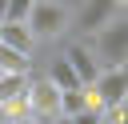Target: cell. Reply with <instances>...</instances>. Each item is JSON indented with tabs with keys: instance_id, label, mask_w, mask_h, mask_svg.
<instances>
[{
	"instance_id": "obj_1",
	"label": "cell",
	"mask_w": 128,
	"mask_h": 124,
	"mask_svg": "<svg viewBox=\"0 0 128 124\" xmlns=\"http://www.w3.org/2000/svg\"><path fill=\"white\" fill-rule=\"evenodd\" d=\"M92 52L100 60V68H112V64H128V20L112 16L104 28L92 32Z\"/></svg>"
},
{
	"instance_id": "obj_2",
	"label": "cell",
	"mask_w": 128,
	"mask_h": 124,
	"mask_svg": "<svg viewBox=\"0 0 128 124\" xmlns=\"http://www.w3.org/2000/svg\"><path fill=\"white\" fill-rule=\"evenodd\" d=\"M124 92H128V64H112V68H100L96 80L88 84V96L96 108L112 112V108H124Z\"/></svg>"
},
{
	"instance_id": "obj_3",
	"label": "cell",
	"mask_w": 128,
	"mask_h": 124,
	"mask_svg": "<svg viewBox=\"0 0 128 124\" xmlns=\"http://www.w3.org/2000/svg\"><path fill=\"white\" fill-rule=\"evenodd\" d=\"M68 24H72V16H68L64 0H36L32 12H28V28H32L36 40H56Z\"/></svg>"
},
{
	"instance_id": "obj_4",
	"label": "cell",
	"mask_w": 128,
	"mask_h": 124,
	"mask_svg": "<svg viewBox=\"0 0 128 124\" xmlns=\"http://www.w3.org/2000/svg\"><path fill=\"white\" fill-rule=\"evenodd\" d=\"M28 116H36L40 124L60 116V88L48 76H28Z\"/></svg>"
},
{
	"instance_id": "obj_5",
	"label": "cell",
	"mask_w": 128,
	"mask_h": 124,
	"mask_svg": "<svg viewBox=\"0 0 128 124\" xmlns=\"http://www.w3.org/2000/svg\"><path fill=\"white\" fill-rule=\"evenodd\" d=\"M116 0H84V8L76 12V28L84 32V36H92L96 28H104L112 16H116Z\"/></svg>"
},
{
	"instance_id": "obj_6",
	"label": "cell",
	"mask_w": 128,
	"mask_h": 124,
	"mask_svg": "<svg viewBox=\"0 0 128 124\" xmlns=\"http://www.w3.org/2000/svg\"><path fill=\"white\" fill-rule=\"evenodd\" d=\"M64 56H68V64L76 68L80 84H92V80H96L100 60H96V52H92V44H88V40H72V44L64 48Z\"/></svg>"
},
{
	"instance_id": "obj_7",
	"label": "cell",
	"mask_w": 128,
	"mask_h": 124,
	"mask_svg": "<svg viewBox=\"0 0 128 124\" xmlns=\"http://www.w3.org/2000/svg\"><path fill=\"white\" fill-rule=\"evenodd\" d=\"M0 44H12L20 52H32L36 48V36H32L28 20H0Z\"/></svg>"
},
{
	"instance_id": "obj_8",
	"label": "cell",
	"mask_w": 128,
	"mask_h": 124,
	"mask_svg": "<svg viewBox=\"0 0 128 124\" xmlns=\"http://www.w3.org/2000/svg\"><path fill=\"white\" fill-rule=\"evenodd\" d=\"M44 76H48V80H52L60 92H68V88H80V76H76V68L68 64V56H64V52H60V56L48 64V72H44Z\"/></svg>"
},
{
	"instance_id": "obj_9",
	"label": "cell",
	"mask_w": 128,
	"mask_h": 124,
	"mask_svg": "<svg viewBox=\"0 0 128 124\" xmlns=\"http://www.w3.org/2000/svg\"><path fill=\"white\" fill-rule=\"evenodd\" d=\"M0 72H32V52H20L12 44H0Z\"/></svg>"
},
{
	"instance_id": "obj_10",
	"label": "cell",
	"mask_w": 128,
	"mask_h": 124,
	"mask_svg": "<svg viewBox=\"0 0 128 124\" xmlns=\"http://www.w3.org/2000/svg\"><path fill=\"white\" fill-rule=\"evenodd\" d=\"M32 4H36V0H8V12H4V20H28Z\"/></svg>"
},
{
	"instance_id": "obj_11",
	"label": "cell",
	"mask_w": 128,
	"mask_h": 124,
	"mask_svg": "<svg viewBox=\"0 0 128 124\" xmlns=\"http://www.w3.org/2000/svg\"><path fill=\"white\" fill-rule=\"evenodd\" d=\"M8 124H40V120H36V116H12Z\"/></svg>"
},
{
	"instance_id": "obj_12",
	"label": "cell",
	"mask_w": 128,
	"mask_h": 124,
	"mask_svg": "<svg viewBox=\"0 0 128 124\" xmlns=\"http://www.w3.org/2000/svg\"><path fill=\"white\" fill-rule=\"evenodd\" d=\"M48 124H76V120H72L68 112H60V116H56V120H48Z\"/></svg>"
},
{
	"instance_id": "obj_13",
	"label": "cell",
	"mask_w": 128,
	"mask_h": 124,
	"mask_svg": "<svg viewBox=\"0 0 128 124\" xmlns=\"http://www.w3.org/2000/svg\"><path fill=\"white\" fill-rule=\"evenodd\" d=\"M4 12H8V0H0V20H4Z\"/></svg>"
},
{
	"instance_id": "obj_14",
	"label": "cell",
	"mask_w": 128,
	"mask_h": 124,
	"mask_svg": "<svg viewBox=\"0 0 128 124\" xmlns=\"http://www.w3.org/2000/svg\"><path fill=\"white\" fill-rule=\"evenodd\" d=\"M120 112H124V120H128V104H124V108H120Z\"/></svg>"
},
{
	"instance_id": "obj_15",
	"label": "cell",
	"mask_w": 128,
	"mask_h": 124,
	"mask_svg": "<svg viewBox=\"0 0 128 124\" xmlns=\"http://www.w3.org/2000/svg\"><path fill=\"white\" fill-rule=\"evenodd\" d=\"M116 4H120V8H124V4H128V0H116Z\"/></svg>"
},
{
	"instance_id": "obj_16",
	"label": "cell",
	"mask_w": 128,
	"mask_h": 124,
	"mask_svg": "<svg viewBox=\"0 0 128 124\" xmlns=\"http://www.w3.org/2000/svg\"><path fill=\"white\" fill-rule=\"evenodd\" d=\"M124 104H128V92H124Z\"/></svg>"
},
{
	"instance_id": "obj_17",
	"label": "cell",
	"mask_w": 128,
	"mask_h": 124,
	"mask_svg": "<svg viewBox=\"0 0 128 124\" xmlns=\"http://www.w3.org/2000/svg\"><path fill=\"white\" fill-rule=\"evenodd\" d=\"M120 124H128V120H120Z\"/></svg>"
}]
</instances>
